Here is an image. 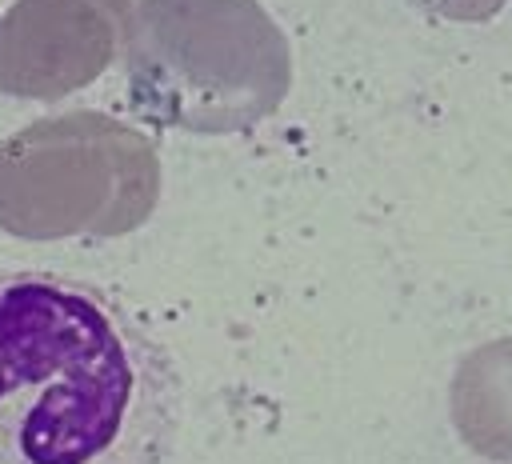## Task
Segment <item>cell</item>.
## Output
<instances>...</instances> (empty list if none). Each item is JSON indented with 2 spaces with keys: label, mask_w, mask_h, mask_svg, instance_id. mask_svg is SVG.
<instances>
[{
  "label": "cell",
  "mask_w": 512,
  "mask_h": 464,
  "mask_svg": "<svg viewBox=\"0 0 512 464\" xmlns=\"http://www.w3.org/2000/svg\"><path fill=\"white\" fill-rule=\"evenodd\" d=\"M172 352L108 288L68 272L0 276V464H172Z\"/></svg>",
  "instance_id": "cell-1"
}]
</instances>
